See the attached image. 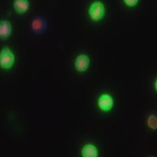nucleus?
<instances>
[{"label": "nucleus", "instance_id": "nucleus-1", "mask_svg": "<svg viewBox=\"0 0 157 157\" xmlns=\"http://www.w3.org/2000/svg\"><path fill=\"white\" fill-rule=\"evenodd\" d=\"M107 8L101 0H94L88 6L87 15L89 18L94 23L101 22L106 17Z\"/></svg>", "mask_w": 157, "mask_h": 157}, {"label": "nucleus", "instance_id": "nucleus-2", "mask_svg": "<svg viewBox=\"0 0 157 157\" xmlns=\"http://www.w3.org/2000/svg\"><path fill=\"white\" fill-rule=\"evenodd\" d=\"M96 105L101 112L108 113L112 112L113 107L115 106V99L110 93L104 92V93H101V94L97 97Z\"/></svg>", "mask_w": 157, "mask_h": 157}, {"label": "nucleus", "instance_id": "nucleus-3", "mask_svg": "<svg viewBox=\"0 0 157 157\" xmlns=\"http://www.w3.org/2000/svg\"><path fill=\"white\" fill-rule=\"evenodd\" d=\"M16 63V55L9 46H5L0 51V68L10 71Z\"/></svg>", "mask_w": 157, "mask_h": 157}, {"label": "nucleus", "instance_id": "nucleus-4", "mask_svg": "<svg viewBox=\"0 0 157 157\" xmlns=\"http://www.w3.org/2000/svg\"><path fill=\"white\" fill-rule=\"evenodd\" d=\"M91 63H92V59L89 54L82 52L75 57L73 61V67L77 73L82 74V73H86L89 70Z\"/></svg>", "mask_w": 157, "mask_h": 157}, {"label": "nucleus", "instance_id": "nucleus-5", "mask_svg": "<svg viewBox=\"0 0 157 157\" xmlns=\"http://www.w3.org/2000/svg\"><path fill=\"white\" fill-rule=\"evenodd\" d=\"M81 157H99L100 151L98 147L94 143H86L80 149Z\"/></svg>", "mask_w": 157, "mask_h": 157}, {"label": "nucleus", "instance_id": "nucleus-6", "mask_svg": "<svg viewBox=\"0 0 157 157\" xmlns=\"http://www.w3.org/2000/svg\"><path fill=\"white\" fill-rule=\"evenodd\" d=\"M12 25L9 20H0V39L6 40L11 36Z\"/></svg>", "mask_w": 157, "mask_h": 157}, {"label": "nucleus", "instance_id": "nucleus-7", "mask_svg": "<svg viewBox=\"0 0 157 157\" xmlns=\"http://www.w3.org/2000/svg\"><path fill=\"white\" fill-rule=\"evenodd\" d=\"M30 6V0H13V9L19 15L26 13Z\"/></svg>", "mask_w": 157, "mask_h": 157}, {"label": "nucleus", "instance_id": "nucleus-8", "mask_svg": "<svg viewBox=\"0 0 157 157\" xmlns=\"http://www.w3.org/2000/svg\"><path fill=\"white\" fill-rule=\"evenodd\" d=\"M32 28H33V31L37 33H42L45 29V20L41 17H37L33 18V20L32 22Z\"/></svg>", "mask_w": 157, "mask_h": 157}, {"label": "nucleus", "instance_id": "nucleus-9", "mask_svg": "<svg viewBox=\"0 0 157 157\" xmlns=\"http://www.w3.org/2000/svg\"><path fill=\"white\" fill-rule=\"evenodd\" d=\"M147 128L155 131L157 129V116L155 113H151L150 115H148V117L147 119Z\"/></svg>", "mask_w": 157, "mask_h": 157}, {"label": "nucleus", "instance_id": "nucleus-10", "mask_svg": "<svg viewBox=\"0 0 157 157\" xmlns=\"http://www.w3.org/2000/svg\"><path fill=\"white\" fill-rule=\"evenodd\" d=\"M123 4L128 8H135L139 5L140 0H122Z\"/></svg>", "mask_w": 157, "mask_h": 157}, {"label": "nucleus", "instance_id": "nucleus-11", "mask_svg": "<svg viewBox=\"0 0 157 157\" xmlns=\"http://www.w3.org/2000/svg\"><path fill=\"white\" fill-rule=\"evenodd\" d=\"M153 86H154V89H155V92H157V78H155V81L153 83Z\"/></svg>", "mask_w": 157, "mask_h": 157}]
</instances>
